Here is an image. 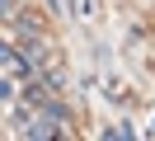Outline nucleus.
I'll return each mask as SVG.
<instances>
[{"label":"nucleus","instance_id":"2","mask_svg":"<svg viewBox=\"0 0 155 141\" xmlns=\"http://www.w3.org/2000/svg\"><path fill=\"white\" fill-rule=\"evenodd\" d=\"M52 5H57V9H61V5H66V0H52Z\"/></svg>","mask_w":155,"mask_h":141},{"label":"nucleus","instance_id":"1","mask_svg":"<svg viewBox=\"0 0 155 141\" xmlns=\"http://www.w3.org/2000/svg\"><path fill=\"white\" fill-rule=\"evenodd\" d=\"M5 75H10V80H14V75H19V80L28 75V61H24V56H14V47H5Z\"/></svg>","mask_w":155,"mask_h":141}]
</instances>
